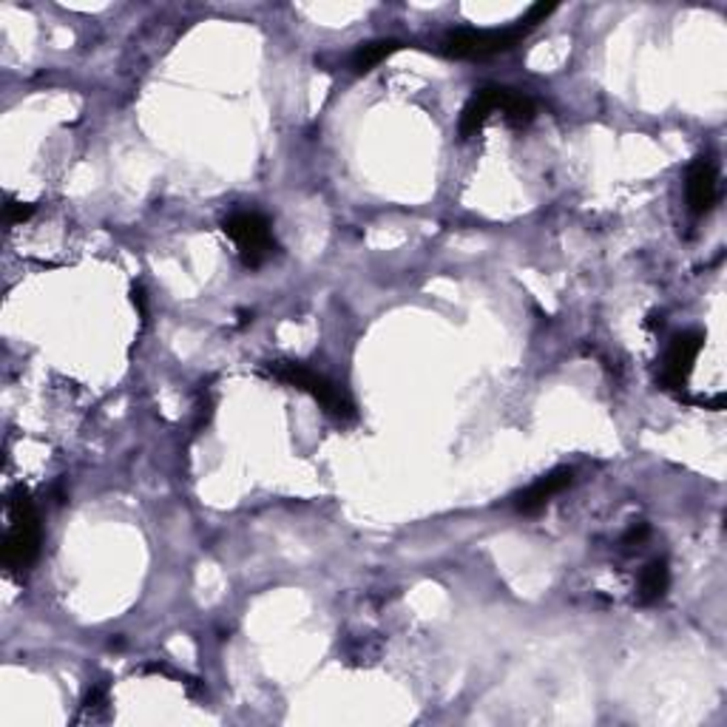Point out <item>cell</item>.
Returning a JSON list of instances; mask_svg holds the SVG:
<instances>
[{"instance_id": "14", "label": "cell", "mask_w": 727, "mask_h": 727, "mask_svg": "<svg viewBox=\"0 0 727 727\" xmlns=\"http://www.w3.org/2000/svg\"><path fill=\"white\" fill-rule=\"evenodd\" d=\"M131 301H134V307L140 310V319L145 321V315H148V307H145L143 287H131Z\"/></svg>"}, {"instance_id": "5", "label": "cell", "mask_w": 727, "mask_h": 727, "mask_svg": "<svg viewBox=\"0 0 727 727\" xmlns=\"http://www.w3.org/2000/svg\"><path fill=\"white\" fill-rule=\"evenodd\" d=\"M719 202V168L711 157H696L684 177V205L691 216H707Z\"/></svg>"}, {"instance_id": "7", "label": "cell", "mask_w": 727, "mask_h": 727, "mask_svg": "<svg viewBox=\"0 0 727 727\" xmlns=\"http://www.w3.org/2000/svg\"><path fill=\"white\" fill-rule=\"evenodd\" d=\"M503 94H506L503 86H486L472 94V100L466 103L464 111H461V120H457V134H461V140H472V136H478L480 131H484L486 120H489L494 111H500Z\"/></svg>"}, {"instance_id": "11", "label": "cell", "mask_w": 727, "mask_h": 727, "mask_svg": "<svg viewBox=\"0 0 727 727\" xmlns=\"http://www.w3.org/2000/svg\"><path fill=\"white\" fill-rule=\"evenodd\" d=\"M500 115H503V120H506L512 129L523 131L532 126V120H535L537 106L532 97H526V94L514 92V88H506V94H503V103H500Z\"/></svg>"}, {"instance_id": "13", "label": "cell", "mask_w": 727, "mask_h": 727, "mask_svg": "<svg viewBox=\"0 0 727 727\" xmlns=\"http://www.w3.org/2000/svg\"><path fill=\"white\" fill-rule=\"evenodd\" d=\"M648 535H651V528L645 526V523L634 526L625 537H622V551H625V555H631V551L642 549V546H645V540H648Z\"/></svg>"}, {"instance_id": "1", "label": "cell", "mask_w": 727, "mask_h": 727, "mask_svg": "<svg viewBox=\"0 0 727 727\" xmlns=\"http://www.w3.org/2000/svg\"><path fill=\"white\" fill-rule=\"evenodd\" d=\"M555 15V7H532L526 17L506 29H455L441 40V55L452 60H486L517 49L532 32Z\"/></svg>"}, {"instance_id": "4", "label": "cell", "mask_w": 727, "mask_h": 727, "mask_svg": "<svg viewBox=\"0 0 727 727\" xmlns=\"http://www.w3.org/2000/svg\"><path fill=\"white\" fill-rule=\"evenodd\" d=\"M222 230L228 234V239H234L239 259L248 271H257L278 253L271 219L259 211H234L228 219L222 222Z\"/></svg>"}, {"instance_id": "6", "label": "cell", "mask_w": 727, "mask_h": 727, "mask_svg": "<svg viewBox=\"0 0 727 727\" xmlns=\"http://www.w3.org/2000/svg\"><path fill=\"white\" fill-rule=\"evenodd\" d=\"M702 347H705V335L699 333V330H688V333L674 335V342H670L668 353H665L663 376H659L665 390H679V386L688 384L693 364H696Z\"/></svg>"}, {"instance_id": "10", "label": "cell", "mask_w": 727, "mask_h": 727, "mask_svg": "<svg viewBox=\"0 0 727 727\" xmlns=\"http://www.w3.org/2000/svg\"><path fill=\"white\" fill-rule=\"evenodd\" d=\"M401 46H404L401 40H372V44H361L353 51V58H349V69L356 74L372 72V69L384 63L386 58H393Z\"/></svg>"}, {"instance_id": "12", "label": "cell", "mask_w": 727, "mask_h": 727, "mask_svg": "<svg viewBox=\"0 0 727 727\" xmlns=\"http://www.w3.org/2000/svg\"><path fill=\"white\" fill-rule=\"evenodd\" d=\"M35 214V205L32 202H7V207H3V219H7V225H17V222H26L29 216Z\"/></svg>"}, {"instance_id": "9", "label": "cell", "mask_w": 727, "mask_h": 727, "mask_svg": "<svg viewBox=\"0 0 727 727\" xmlns=\"http://www.w3.org/2000/svg\"><path fill=\"white\" fill-rule=\"evenodd\" d=\"M668 585H670L668 560H665V557H656V560H651V563L640 571L636 603H640V606H654V603H659V599L668 594Z\"/></svg>"}, {"instance_id": "3", "label": "cell", "mask_w": 727, "mask_h": 727, "mask_svg": "<svg viewBox=\"0 0 727 727\" xmlns=\"http://www.w3.org/2000/svg\"><path fill=\"white\" fill-rule=\"evenodd\" d=\"M267 372H271L276 381H282V384L296 386L301 393L313 395L333 421H356V404H353L342 386H335L327 376H321V372L310 370V367H305V364L299 361H273L267 364Z\"/></svg>"}, {"instance_id": "2", "label": "cell", "mask_w": 727, "mask_h": 727, "mask_svg": "<svg viewBox=\"0 0 727 727\" xmlns=\"http://www.w3.org/2000/svg\"><path fill=\"white\" fill-rule=\"evenodd\" d=\"M9 523L12 526L3 537V565L9 571H26L40 555V540H44L40 514L26 489H15L9 494Z\"/></svg>"}, {"instance_id": "8", "label": "cell", "mask_w": 727, "mask_h": 727, "mask_svg": "<svg viewBox=\"0 0 727 727\" xmlns=\"http://www.w3.org/2000/svg\"><path fill=\"white\" fill-rule=\"evenodd\" d=\"M571 480H574V472L571 469H555L549 472V475H543L540 480H535V484L528 486V489H523V492L514 498V512L521 514L543 512V509L549 506V500L555 498V494L569 489Z\"/></svg>"}]
</instances>
